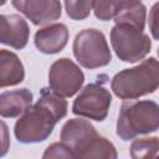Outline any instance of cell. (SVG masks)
Masks as SVG:
<instances>
[{
	"mask_svg": "<svg viewBox=\"0 0 159 159\" xmlns=\"http://www.w3.org/2000/svg\"><path fill=\"white\" fill-rule=\"evenodd\" d=\"M30 37V27L26 20L16 14L0 16V42L15 50L24 48Z\"/></svg>",
	"mask_w": 159,
	"mask_h": 159,
	"instance_id": "cell-10",
	"label": "cell"
},
{
	"mask_svg": "<svg viewBox=\"0 0 159 159\" xmlns=\"http://www.w3.org/2000/svg\"><path fill=\"white\" fill-rule=\"evenodd\" d=\"M159 88V61L154 57L116 73L111 89L120 99H137L154 93Z\"/></svg>",
	"mask_w": 159,
	"mask_h": 159,
	"instance_id": "cell-2",
	"label": "cell"
},
{
	"mask_svg": "<svg viewBox=\"0 0 159 159\" xmlns=\"http://www.w3.org/2000/svg\"><path fill=\"white\" fill-rule=\"evenodd\" d=\"M159 152V138L158 137H148L139 138L132 142L130 144V157L133 159L142 158H153Z\"/></svg>",
	"mask_w": 159,
	"mask_h": 159,
	"instance_id": "cell-15",
	"label": "cell"
},
{
	"mask_svg": "<svg viewBox=\"0 0 159 159\" xmlns=\"http://www.w3.org/2000/svg\"><path fill=\"white\" fill-rule=\"evenodd\" d=\"M94 0H65V10L72 20H84L89 16Z\"/></svg>",
	"mask_w": 159,
	"mask_h": 159,
	"instance_id": "cell-16",
	"label": "cell"
},
{
	"mask_svg": "<svg viewBox=\"0 0 159 159\" xmlns=\"http://www.w3.org/2000/svg\"><path fill=\"white\" fill-rule=\"evenodd\" d=\"M70 32L65 24L55 22L36 31L34 42L37 50L46 55L61 52L68 42Z\"/></svg>",
	"mask_w": 159,
	"mask_h": 159,
	"instance_id": "cell-11",
	"label": "cell"
},
{
	"mask_svg": "<svg viewBox=\"0 0 159 159\" xmlns=\"http://www.w3.org/2000/svg\"><path fill=\"white\" fill-rule=\"evenodd\" d=\"M112 103L111 92L99 83L86 84L72 104V113L78 117L102 122L107 118Z\"/></svg>",
	"mask_w": 159,
	"mask_h": 159,
	"instance_id": "cell-6",
	"label": "cell"
},
{
	"mask_svg": "<svg viewBox=\"0 0 159 159\" xmlns=\"http://www.w3.org/2000/svg\"><path fill=\"white\" fill-rule=\"evenodd\" d=\"M84 82L82 70L70 58L56 60L48 71V86L56 94L67 98L75 96Z\"/></svg>",
	"mask_w": 159,
	"mask_h": 159,
	"instance_id": "cell-7",
	"label": "cell"
},
{
	"mask_svg": "<svg viewBox=\"0 0 159 159\" xmlns=\"http://www.w3.org/2000/svg\"><path fill=\"white\" fill-rule=\"evenodd\" d=\"M111 45L119 60L134 63L143 60L150 52L152 40L144 30L119 22L111 30Z\"/></svg>",
	"mask_w": 159,
	"mask_h": 159,
	"instance_id": "cell-4",
	"label": "cell"
},
{
	"mask_svg": "<svg viewBox=\"0 0 159 159\" xmlns=\"http://www.w3.org/2000/svg\"><path fill=\"white\" fill-rule=\"evenodd\" d=\"M159 129V104L150 99L124 102L117 119V135L130 140Z\"/></svg>",
	"mask_w": 159,
	"mask_h": 159,
	"instance_id": "cell-3",
	"label": "cell"
},
{
	"mask_svg": "<svg viewBox=\"0 0 159 159\" xmlns=\"http://www.w3.org/2000/svg\"><path fill=\"white\" fill-rule=\"evenodd\" d=\"M25 78L24 65L19 56L11 51H0V87H10L21 83Z\"/></svg>",
	"mask_w": 159,
	"mask_h": 159,
	"instance_id": "cell-13",
	"label": "cell"
},
{
	"mask_svg": "<svg viewBox=\"0 0 159 159\" xmlns=\"http://www.w3.org/2000/svg\"><path fill=\"white\" fill-rule=\"evenodd\" d=\"M94 16L102 21H109L120 11L114 0H94L93 5Z\"/></svg>",
	"mask_w": 159,
	"mask_h": 159,
	"instance_id": "cell-17",
	"label": "cell"
},
{
	"mask_svg": "<svg viewBox=\"0 0 159 159\" xmlns=\"http://www.w3.org/2000/svg\"><path fill=\"white\" fill-rule=\"evenodd\" d=\"M11 4L36 26L53 22L62 14L60 0H11Z\"/></svg>",
	"mask_w": 159,
	"mask_h": 159,
	"instance_id": "cell-9",
	"label": "cell"
},
{
	"mask_svg": "<svg viewBox=\"0 0 159 159\" xmlns=\"http://www.w3.org/2000/svg\"><path fill=\"white\" fill-rule=\"evenodd\" d=\"M158 56H159V47H158Z\"/></svg>",
	"mask_w": 159,
	"mask_h": 159,
	"instance_id": "cell-21",
	"label": "cell"
},
{
	"mask_svg": "<svg viewBox=\"0 0 159 159\" xmlns=\"http://www.w3.org/2000/svg\"><path fill=\"white\" fill-rule=\"evenodd\" d=\"M67 102L51 88H42L40 98L31 104L14 125L15 138L20 143H40L53 132L55 125L66 117Z\"/></svg>",
	"mask_w": 159,
	"mask_h": 159,
	"instance_id": "cell-1",
	"label": "cell"
},
{
	"mask_svg": "<svg viewBox=\"0 0 159 159\" xmlns=\"http://www.w3.org/2000/svg\"><path fill=\"white\" fill-rule=\"evenodd\" d=\"M117 2V5L119 6V10L124 9V7H128V6H132L134 4H138L140 2V0H114Z\"/></svg>",
	"mask_w": 159,
	"mask_h": 159,
	"instance_id": "cell-20",
	"label": "cell"
},
{
	"mask_svg": "<svg viewBox=\"0 0 159 159\" xmlns=\"http://www.w3.org/2000/svg\"><path fill=\"white\" fill-rule=\"evenodd\" d=\"M73 55L77 62L89 70L107 66L112 61V52L102 31L86 29L80 31L73 40Z\"/></svg>",
	"mask_w": 159,
	"mask_h": 159,
	"instance_id": "cell-5",
	"label": "cell"
},
{
	"mask_svg": "<svg viewBox=\"0 0 159 159\" xmlns=\"http://www.w3.org/2000/svg\"><path fill=\"white\" fill-rule=\"evenodd\" d=\"M42 157L43 158H75L72 150L62 142L48 145Z\"/></svg>",
	"mask_w": 159,
	"mask_h": 159,
	"instance_id": "cell-18",
	"label": "cell"
},
{
	"mask_svg": "<svg viewBox=\"0 0 159 159\" xmlns=\"http://www.w3.org/2000/svg\"><path fill=\"white\" fill-rule=\"evenodd\" d=\"M99 137L96 128L86 119L72 118L61 129V142L73 153L75 158H86L89 148Z\"/></svg>",
	"mask_w": 159,
	"mask_h": 159,
	"instance_id": "cell-8",
	"label": "cell"
},
{
	"mask_svg": "<svg viewBox=\"0 0 159 159\" xmlns=\"http://www.w3.org/2000/svg\"><path fill=\"white\" fill-rule=\"evenodd\" d=\"M148 24H149V30L153 39L159 41V1L150 7Z\"/></svg>",
	"mask_w": 159,
	"mask_h": 159,
	"instance_id": "cell-19",
	"label": "cell"
},
{
	"mask_svg": "<svg viewBox=\"0 0 159 159\" xmlns=\"http://www.w3.org/2000/svg\"><path fill=\"white\" fill-rule=\"evenodd\" d=\"M145 20H147V7L142 2L122 9L114 17L116 24L124 22V24L133 25L140 30H144Z\"/></svg>",
	"mask_w": 159,
	"mask_h": 159,
	"instance_id": "cell-14",
	"label": "cell"
},
{
	"mask_svg": "<svg viewBox=\"0 0 159 159\" xmlns=\"http://www.w3.org/2000/svg\"><path fill=\"white\" fill-rule=\"evenodd\" d=\"M34 94L27 88L4 91L0 94V116L2 118L20 117L31 104Z\"/></svg>",
	"mask_w": 159,
	"mask_h": 159,
	"instance_id": "cell-12",
	"label": "cell"
}]
</instances>
